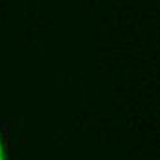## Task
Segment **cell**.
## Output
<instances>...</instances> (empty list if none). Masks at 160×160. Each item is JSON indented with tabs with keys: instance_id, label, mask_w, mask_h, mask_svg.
Returning a JSON list of instances; mask_svg holds the SVG:
<instances>
[{
	"instance_id": "cell-1",
	"label": "cell",
	"mask_w": 160,
	"mask_h": 160,
	"mask_svg": "<svg viewBox=\"0 0 160 160\" xmlns=\"http://www.w3.org/2000/svg\"><path fill=\"white\" fill-rule=\"evenodd\" d=\"M6 158V153H4V149H2V145H0V160Z\"/></svg>"
}]
</instances>
